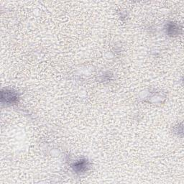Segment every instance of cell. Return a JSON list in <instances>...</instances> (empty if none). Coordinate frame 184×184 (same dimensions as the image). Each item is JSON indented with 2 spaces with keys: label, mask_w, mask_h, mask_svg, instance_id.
<instances>
[{
  "label": "cell",
  "mask_w": 184,
  "mask_h": 184,
  "mask_svg": "<svg viewBox=\"0 0 184 184\" xmlns=\"http://www.w3.org/2000/svg\"><path fill=\"white\" fill-rule=\"evenodd\" d=\"M86 167H87V163L86 161H79L73 165L74 170L76 171H83V170H86Z\"/></svg>",
  "instance_id": "obj_1"
}]
</instances>
